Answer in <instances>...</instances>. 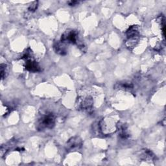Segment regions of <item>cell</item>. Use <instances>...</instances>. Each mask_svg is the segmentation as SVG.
<instances>
[{
  "mask_svg": "<svg viewBox=\"0 0 166 166\" xmlns=\"http://www.w3.org/2000/svg\"><path fill=\"white\" fill-rule=\"evenodd\" d=\"M55 118L52 114H46L39 120L37 124V129L40 130L45 129H52L55 125Z\"/></svg>",
  "mask_w": 166,
  "mask_h": 166,
  "instance_id": "obj_1",
  "label": "cell"
},
{
  "mask_svg": "<svg viewBox=\"0 0 166 166\" xmlns=\"http://www.w3.org/2000/svg\"><path fill=\"white\" fill-rule=\"evenodd\" d=\"M23 58L26 60L25 67L26 70L32 72H38L40 71V68L38 63L32 59L31 52H26Z\"/></svg>",
  "mask_w": 166,
  "mask_h": 166,
  "instance_id": "obj_2",
  "label": "cell"
},
{
  "mask_svg": "<svg viewBox=\"0 0 166 166\" xmlns=\"http://www.w3.org/2000/svg\"><path fill=\"white\" fill-rule=\"evenodd\" d=\"M62 43H71L76 44L78 43V32L74 30L66 31L61 37Z\"/></svg>",
  "mask_w": 166,
  "mask_h": 166,
  "instance_id": "obj_3",
  "label": "cell"
},
{
  "mask_svg": "<svg viewBox=\"0 0 166 166\" xmlns=\"http://www.w3.org/2000/svg\"><path fill=\"white\" fill-rule=\"evenodd\" d=\"M82 145V139L77 136L73 137L68 140V142L66 144V150L68 151H76L79 149Z\"/></svg>",
  "mask_w": 166,
  "mask_h": 166,
  "instance_id": "obj_4",
  "label": "cell"
},
{
  "mask_svg": "<svg viewBox=\"0 0 166 166\" xmlns=\"http://www.w3.org/2000/svg\"><path fill=\"white\" fill-rule=\"evenodd\" d=\"M127 37L129 40H135L139 37V28L137 26H132L127 31Z\"/></svg>",
  "mask_w": 166,
  "mask_h": 166,
  "instance_id": "obj_5",
  "label": "cell"
},
{
  "mask_svg": "<svg viewBox=\"0 0 166 166\" xmlns=\"http://www.w3.org/2000/svg\"><path fill=\"white\" fill-rule=\"evenodd\" d=\"M54 50L56 53L60 54L61 55H64L66 54V49L62 45V42H56L54 44Z\"/></svg>",
  "mask_w": 166,
  "mask_h": 166,
  "instance_id": "obj_6",
  "label": "cell"
},
{
  "mask_svg": "<svg viewBox=\"0 0 166 166\" xmlns=\"http://www.w3.org/2000/svg\"><path fill=\"white\" fill-rule=\"evenodd\" d=\"M93 105V100L91 97L86 98L81 104V108L83 110H90L92 109Z\"/></svg>",
  "mask_w": 166,
  "mask_h": 166,
  "instance_id": "obj_7",
  "label": "cell"
},
{
  "mask_svg": "<svg viewBox=\"0 0 166 166\" xmlns=\"http://www.w3.org/2000/svg\"><path fill=\"white\" fill-rule=\"evenodd\" d=\"M142 156L144 158V159L153 160L155 159L154 154L150 150H147V149H145L144 151H143Z\"/></svg>",
  "mask_w": 166,
  "mask_h": 166,
  "instance_id": "obj_8",
  "label": "cell"
},
{
  "mask_svg": "<svg viewBox=\"0 0 166 166\" xmlns=\"http://www.w3.org/2000/svg\"><path fill=\"white\" fill-rule=\"evenodd\" d=\"M38 7V2H33L29 7V11L31 12H34L37 10Z\"/></svg>",
  "mask_w": 166,
  "mask_h": 166,
  "instance_id": "obj_9",
  "label": "cell"
},
{
  "mask_svg": "<svg viewBox=\"0 0 166 166\" xmlns=\"http://www.w3.org/2000/svg\"><path fill=\"white\" fill-rule=\"evenodd\" d=\"M6 65L5 64H1V77L2 79H3L5 77H6Z\"/></svg>",
  "mask_w": 166,
  "mask_h": 166,
  "instance_id": "obj_10",
  "label": "cell"
},
{
  "mask_svg": "<svg viewBox=\"0 0 166 166\" xmlns=\"http://www.w3.org/2000/svg\"><path fill=\"white\" fill-rule=\"evenodd\" d=\"M79 2L77 1H70L68 2V4L70 5V6H76L77 5V4H79Z\"/></svg>",
  "mask_w": 166,
  "mask_h": 166,
  "instance_id": "obj_11",
  "label": "cell"
}]
</instances>
